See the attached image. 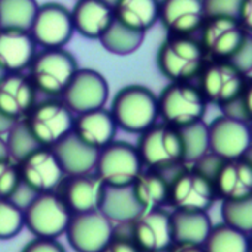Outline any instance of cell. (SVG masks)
Listing matches in <instances>:
<instances>
[{"label": "cell", "mask_w": 252, "mask_h": 252, "mask_svg": "<svg viewBox=\"0 0 252 252\" xmlns=\"http://www.w3.org/2000/svg\"><path fill=\"white\" fill-rule=\"evenodd\" d=\"M109 111L118 128L140 134L158 123V96L146 86L128 84L115 93Z\"/></svg>", "instance_id": "2"}, {"label": "cell", "mask_w": 252, "mask_h": 252, "mask_svg": "<svg viewBox=\"0 0 252 252\" xmlns=\"http://www.w3.org/2000/svg\"><path fill=\"white\" fill-rule=\"evenodd\" d=\"M37 103V90L22 72H6L0 78V112L12 121L24 120Z\"/></svg>", "instance_id": "18"}, {"label": "cell", "mask_w": 252, "mask_h": 252, "mask_svg": "<svg viewBox=\"0 0 252 252\" xmlns=\"http://www.w3.org/2000/svg\"><path fill=\"white\" fill-rule=\"evenodd\" d=\"M250 77L230 61L207 62L199 74V90L208 103L221 108L248 86Z\"/></svg>", "instance_id": "9"}, {"label": "cell", "mask_w": 252, "mask_h": 252, "mask_svg": "<svg viewBox=\"0 0 252 252\" xmlns=\"http://www.w3.org/2000/svg\"><path fill=\"white\" fill-rule=\"evenodd\" d=\"M74 31L89 40H99L115 19L109 0H78L71 10Z\"/></svg>", "instance_id": "23"}, {"label": "cell", "mask_w": 252, "mask_h": 252, "mask_svg": "<svg viewBox=\"0 0 252 252\" xmlns=\"http://www.w3.org/2000/svg\"><path fill=\"white\" fill-rule=\"evenodd\" d=\"M205 19L202 0H159L158 21L171 35H193Z\"/></svg>", "instance_id": "19"}, {"label": "cell", "mask_w": 252, "mask_h": 252, "mask_svg": "<svg viewBox=\"0 0 252 252\" xmlns=\"http://www.w3.org/2000/svg\"><path fill=\"white\" fill-rule=\"evenodd\" d=\"M183 142V161L186 165L193 164L202 155L210 152L208 148V126L204 121L179 128Z\"/></svg>", "instance_id": "33"}, {"label": "cell", "mask_w": 252, "mask_h": 252, "mask_svg": "<svg viewBox=\"0 0 252 252\" xmlns=\"http://www.w3.org/2000/svg\"><path fill=\"white\" fill-rule=\"evenodd\" d=\"M137 152L145 168L164 170L185 164L183 142L179 128L155 123L140 133Z\"/></svg>", "instance_id": "5"}, {"label": "cell", "mask_w": 252, "mask_h": 252, "mask_svg": "<svg viewBox=\"0 0 252 252\" xmlns=\"http://www.w3.org/2000/svg\"><path fill=\"white\" fill-rule=\"evenodd\" d=\"M37 44L30 30L0 27V68L4 72H22L30 68Z\"/></svg>", "instance_id": "22"}, {"label": "cell", "mask_w": 252, "mask_h": 252, "mask_svg": "<svg viewBox=\"0 0 252 252\" xmlns=\"http://www.w3.org/2000/svg\"><path fill=\"white\" fill-rule=\"evenodd\" d=\"M143 168V162L134 145L123 140H112L99 149L93 171L103 185L126 186L131 185Z\"/></svg>", "instance_id": "6"}, {"label": "cell", "mask_w": 252, "mask_h": 252, "mask_svg": "<svg viewBox=\"0 0 252 252\" xmlns=\"http://www.w3.org/2000/svg\"><path fill=\"white\" fill-rule=\"evenodd\" d=\"M217 201L219 196L213 180L192 165H186L173 180L168 207L173 210L208 213Z\"/></svg>", "instance_id": "11"}, {"label": "cell", "mask_w": 252, "mask_h": 252, "mask_svg": "<svg viewBox=\"0 0 252 252\" xmlns=\"http://www.w3.org/2000/svg\"><path fill=\"white\" fill-rule=\"evenodd\" d=\"M201 46L211 61H230L251 38L236 18H207L201 27Z\"/></svg>", "instance_id": "10"}, {"label": "cell", "mask_w": 252, "mask_h": 252, "mask_svg": "<svg viewBox=\"0 0 252 252\" xmlns=\"http://www.w3.org/2000/svg\"><path fill=\"white\" fill-rule=\"evenodd\" d=\"M21 252H66L62 244L50 238H35L30 241Z\"/></svg>", "instance_id": "40"}, {"label": "cell", "mask_w": 252, "mask_h": 252, "mask_svg": "<svg viewBox=\"0 0 252 252\" xmlns=\"http://www.w3.org/2000/svg\"><path fill=\"white\" fill-rule=\"evenodd\" d=\"M208 126V148L223 159L245 157L251 148V126L248 123L220 115Z\"/></svg>", "instance_id": "15"}, {"label": "cell", "mask_w": 252, "mask_h": 252, "mask_svg": "<svg viewBox=\"0 0 252 252\" xmlns=\"http://www.w3.org/2000/svg\"><path fill=\"white\" fill-rule=\"evenodd\" d=\"M50 149L55 152L65 176L93 173L99 154L97 149L80 140L72 131Z\"/></svg>", "instance_id": "27"}, {"label": "cell", "mask_w": 252, "mask_h": 252, "mask_svg": "<svg viewBox=\"0 0 252 252\" xmlns=\"http://www.w3.org/2000/svg\"><path fill=\"white\" fill-rule=\"evenodd\" d=\"M4 157H9V154H7V148H6L4 139L0 136V158H4Z\"/></svg>", "instance_id": "45"}, {"label": "cell", "mask_w": 252, "mask_h": 252, "mask_svg": "<svg viewBox=\"0 0 252 252\" xmlns=\"http://www.w3.org/2000/svg\"><path fill=\"white\" fill-rule=\"evenodd\" d=\"M207 55L192 35H171L157 52V66L170 83H192L204 69Z\"/></svg>", "instance_id": "1"}, {"label": "cell", "mask_w": 252, "mask_h": 252, "mask_svg": "<svg viewBox=\"0 0 252 252\" xmlns=\"http://www.w3.org/2000/svg\"><path fill=\"white\" fill-rule=\"evenodd\" d=\"M97 210L115 224L134 221L142 213H145L136 196L133 183L126 186L103 185Z\"/></svg>", "instance_id": "26"}, {"label": "cell", "mask_w": 252, "mask_h": 252, "mask_svg": "<svg viewBox=\"0 0 252 252\" xmlns=\"http://www.w3.org/2000/svg\"><path fill=\"white\" fill-rule=\"evenodd\" d=\"M61 97L74 114L105 108L109 99V84L99 71L78 68Z\"/></svg>", "instance_id": "13"}, {"label": "cell", "mask_w": 252, "mask_h": 252, "mask_svg": "<svg viewBox=\"0 0 252 252\" xmlns=\"http://www.w3.org/2000/svg\"><path fill=\"white\" fill-rule=\"evenodd\" d=\"M114 223L99 210L72 214L65 230L68 244L75 252H100L111 241Z\"/></svg>", "instance_id": "14"}, {"label": "cell", "mask_w": 252, "mask_h": 252, "mask_svg": "<svg viewBox=\"0 0 252 252\" xmlns=\"http://www.w3.org/2000/svg\"><path fill=\"white\" fill-rule=\"evenodd\" d=\"M78 68L75 56L65 47L43 49L35 53L28 68V78L37 92L50 97H61Z\"/></svg>", "instance_id": "3"}, {"label": "cell", "mask_w": 252, "mask_h": 252, "mask_svg": "<svg viewBox=\"0 0 252 252\" xmlns=\"http://www.w3.org/2000/svg\"><path fill=\"white\" fill-rule=\"evenodd\" d=\"M219 199H241L252 196V165L245 157L224 159L214 177Z\"/></svg>", "instance_id": "25"}, {"label": "cell", "mask_w": 252, "mask_h": 252, "mask_svg": "<svg viewBox=\"0 0 252 252\" xmlns=\"http://www.w3.org/2000/svg\"><path fill=\"white\" fill-rule=\"evenodd\" d=\"M13 123H15V121L9 120L7 117H4V115L0 112V136L6 134V133H7V130L12 127V124H13Z\"/></svg>", "instance_id": "44"}, {"label": "cell", "mask_w": 252, "mask_h": 252, "mask_svg": "<svg viewBox=\"0 0 252 252\" xmlns=\"http://www.w3.org/2000/svg\"><path fill=\"white\" fill-rule=\"evenodd\" d=\"M251 90L252 86L251 83H250V86L239 96H236L235 99H232L230 102H227L226 105H223L220 108L221 112H223V115L251 124Z\"/></svg>", "instance_id": "38"}, {"label": "cell", "mask_w": 252, "mask_h": 252, "mask_svg": "<svg viewBox=\"0 0 252 252\" xmlns=\"http://www.w3.org/2000/svg\"><path fill=\"white\" fill-rule=\"evenodd\" d=\"M71 216L56 192L37 193L24 208V227L35 238L58 239L65 233Z\"/></svg>", "instance_id": "8"}, {"label": "cell", "mask_w": 252, "mask_h": 252, "mask_svg": "<svg viewBox=\"0 0 252 252\" xmlns=\"http://www.w3.org/2000/svg\"><path fill=\"white\" fill-rule=\"evenodd\" d=\"M244 0H202L205 18L230 16L236 18Z\"/></svg>", "instance_id": "39"}, {"label": "cell", "mask_w": 252, "mask_h": 252, "mask_svg": "<svg viewBox=\"0 0 252 252\" xmlns=\"http://www.w3.org/2000/svg\"><path fill=\"white\" fill-rule=\"evenodd\" d=\"M24 229V210L10 199H0V241L13 239Z\"/></svg>", "instance_id": "36"}, {"label": "cell", "mask_w": 252, "mask_h": 252, "mask_svg": "<svg viewBox=\"0 0 252 252\" xmlns=\"http://www.w3.org/2000/svg\"><path fill=\"white\" fill-rule=\"evenodd\" d=\"M208 102L192 83H170L158 96V117L174 128L204 121Z\"/></svg>", "instance_id": "4"}, {"label": "cell", "mask_w": 252, "mask_h": 252, "mask_svg": "<svg viewBox=\"0 0 252 252\" xmlns=\"http://www.w3.org/2000/svg\"><path fill=\"white\" fill-rule=\"evenodd\" d=\"M145 35V32L131 30L114 19L108 30L99 37V41L106 52L115 56H128L142 47Z\"/></svg>", "instance_id": "30"}, {"label": "cell", "mask_w": 252, "mask_h": 252, "mask_svg": "<svg viewBox=\"0 0 252 252\" xmlns=\"http://www.w3.org/2000/svg\"><path fill=\"white\" fill-rule=\"evenodd\" d=\"M167 252H205L202 245H190V244H173Z\"/></svg>", "instance_id": "43"}, {"label": "cell", "mask_w": 252, "mask_h": 252, "mask_svg": "<svg viewBox=\"0 0 252 252\" xmlns=\"http://www.w3.org/2000/svg\"><path fill=\"white\" fill-rule=\"evenodd\" d=\"M112 7L118 22L145 34L158 22L159 0H115Z\"/></svg>", "instance_id": "29"}, {"label": "cell", "mask_w": 252, "mask_h": 252, "mask_svg": "<svg viewBox=\"0 0 252 252\" xmlns=\"http://www.w3.org/2000/svg\"><path fill=\"white\" fill-rule=\"evenodd\" d=\"M37 7V0H0V27L30 30Z\"/></svg>", "instance_id": "32"}, {"label": "cell", "mask_w": 252, "mask_h": 252, "mask_svg": "<svg viewBox=\"0 0 252 252\" xmlns=\"http://www.w3.org/2000/svg\"><path fill=\"white\" fill-rule=\"evenodd\" d=\"M75 114L58 97L35 103L24 118L31 136L43 148H52L72 131Z\"/></svg>", "instance_id": "7"}, {"label": "cell", "mask_w": 252, "mask_h": 252, "mask_svg": "<svg viewBox=\"0 0 252 252\" xmlns=\"http://www.w3.org/2000/svg\"><path fill=\"white\" fill-rule=\"evenodd\" d=\"M21 186L18 162L12 158H0V199H10Z\"/></svg>", "instance_id": "37"}, {"label": "cell", "mask_w": 252, "mask_h": 252, "mask_svg": "<svg viewBox=\"0 0 252 252\" xmlns=\"http://www.w3.org/2000/svg\"><path fill=\"white\" fill-rule=\"evenodd\" d=\"M131 238L142 252H167L174 244L170 213L165 208L142 213L131 223Z\"/></svg>", "instance_id": "17"}, {"label": "cell", "mask_w": 252, "mask_h": 252, "mask_svg": "<svg viewBox=\"0 0 252 252\" xmlns=\"http://www.w3.org/2000/svg\"><path fill=\"white\" fill-rule=\"evenodd\" d=\"M102 189L103 183L100 179L93 173H87L65 176L55 192L65 202L71 214H78L99 208Z\"/></svg>", "instance_id": "21"}, {"label": "cell", "mask_w": 252, "mask_h": 252, "mask_svg": "<svg viewBox=\"0 0 252 252\" xmlns=\"http://www.w3.org/2000/svg\"><path fill=\"white\" fill-rule=\"evenodd\" d=\"M223 223L244 233L252 230V196L241 199H221Z\"/></svg>", "instance_id": "34"}, {"label": "cell", "mask_w": 252, "mask_h": 252, "mask_svg": "<svg viewBox=\"0 0 252 252\" xmlns=\"http://www.w3.org/2000/svg\"><path fill=\"white\" fill-rule=\"evenodd\" d=\"M170 217L174 244L204 245L213 227V221L208 213L173 210L170 213Z\"/></svg>", "instance_id": "28"}, {"label": "cell", "mask_w": 252, "mask_h": 252, "mask_svg": "<svg viewBox=\"0 0 252 252\" xmlns=\"http://www.w3.org/2000/svg\"><path fill=\"white\" fill-rule=\"evenodd\" d=\"M117 124L109 109L99 108L81 114H75L72 133L94 149H102L115 140Z\"/></svg>", "instance_id": "24"}, {"label": "cell", "mask_w": 252, "mask_h": 252, "mask_svg": "<svg viewBox=\"0 0 252 252\" xmlns=\"http://www.w3.org/2000/svg\"><path fill=\"white\" fill-rule=\"evenodd\" d=\"M100 252H142L137 245L127 238H118V236H112L111 241L106 244V247Z\"/></svg>", "instance_id": "41"}, {"label": "cell", "mask_w": 252, "mask_h": 252, "mask_svg": "<svg viewBox=\"0 0 252 252\" xmlns=\"http://www.w3.org/2000/svg\"><path fill=\"white\" fill-rule=\"evenodd\" d=\"M4 74H6V72H4V71H3V69H1V68H0V78H1V77H3V75H4Z\"/></svg>", "instance_id": "46"}, {"label": "cell", "mask_w": 252, "mask_h": 252, "mask_svg": "<svg viewBox=\"0 0 252 252\" xmlns=\"http://www.w3.org/2000/svg\"><path fill=\"white\" fill-rule=\"evenodd\" d=\"M21 182L35 193L55 192L65 173L50 148H38L18 162Z\"/></svg>", "instance_id": "16"}, {"label": "cell", "mask_w": 252, "mask_h": 252, "mask_svg": "<svg viewBox=\"0 0 252 252\" xmlns=\"http://www.w3.org/2000/svg\"><path fill=\"white\" fill-rule=\"evenodd\" d=\"M202 247L205 252H251L250 235L224 223L211 227Z\"/></svg>", "instance_id": "31"}, {"label": "cell", "mask_w": 252, "mask_h": 252, "mask_svg": "<svg viewBox=\"0 0 252 252\" xmlns=\"http://www.w3.org/2000/svg\"><path fill=\"white\" fill-rule=\"evenodd\" d=\"M185 167L186 164L174 165L164 170L143 168L139 177L133 182V188L145 211L168 207L173 180Z\"/></svg>", "instance_id": "20"}, {"label": "cell", "mask_w": 252, "mask_h": 252, "mask_svg": "<svg viewBox=\"0 0 252 252\" xmlns=\"http://www.w3.org/2000/svg\"><path fill=\"white\" fill-rule=\"evenodd\" d=\"M30 32L35 44L43 49L65 47L75 32L71 10L56 1L38 4Z\"/></svg>", "instance_id": "12"}, {"label": "cell", "mask_w": 252, "mask_h": 252, "mask_svg": "<svg viewBox=\"0 0 252 252\" xmlns=\"http://www.w3.org/2000/svg\"><path fill=\"white\" fill-rule=\"evenodd\" d=\"M6 148H7V154L9 158H12L15 162H19L21 159H24L28 154H31L32 151L41 148L34 137L31 136L27 124L24 120L21 121H15L12 124V127L7 130L6 133Z\"/></svg>", "instance_id": "35"}, {"label": "cell", "mask_w": 252, "mask_h": 252, "mask_svg": "<svg viewBox=\"0 0 252 252\" xmlns=\"http://www.w3.org/2000/svg\"><path fill=\"white\" fill-rule=\"evenodd\" d=\"M236 19L241 22V25L248 31H252V0H244L241 7H239V12H238V16Z\"/></svg>", "instance_id": "42"}]
</instances>
